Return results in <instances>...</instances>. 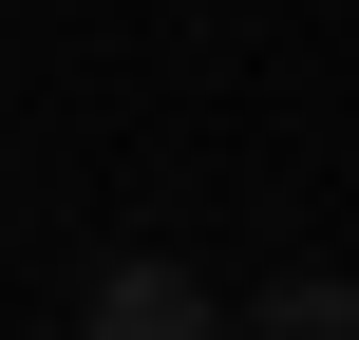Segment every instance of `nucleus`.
Segmentation results:
<instances>
[{"label": "nucleus", "instance_id": "obj_1", "mask_svg": "<svg viewBox=\"0 0 359 340\" xmlns=\"http://www.w3.org/2000/svg\"><path fill=\"white\" fill-rule=\"evenodd\" d=\"M95 340H227V322H208L189 265H114V284H95Z\"/></svg>", "mask_w": 359, "mask_h": 340}, {"label": "nucleus", "instance_id": "obj_2", "mask_svg": "<svg viewBox=\"0 0 359 340\" xmlns=\"http://www.w3.org/2000/svg\"><path fill=\"white\" fill-rule=\"evenodd\" d=\"M246 340H359V303H341V284H284V303H265Z\"/></svg>", "mask_w": 359, "mask_h": 340}]
</instances>
